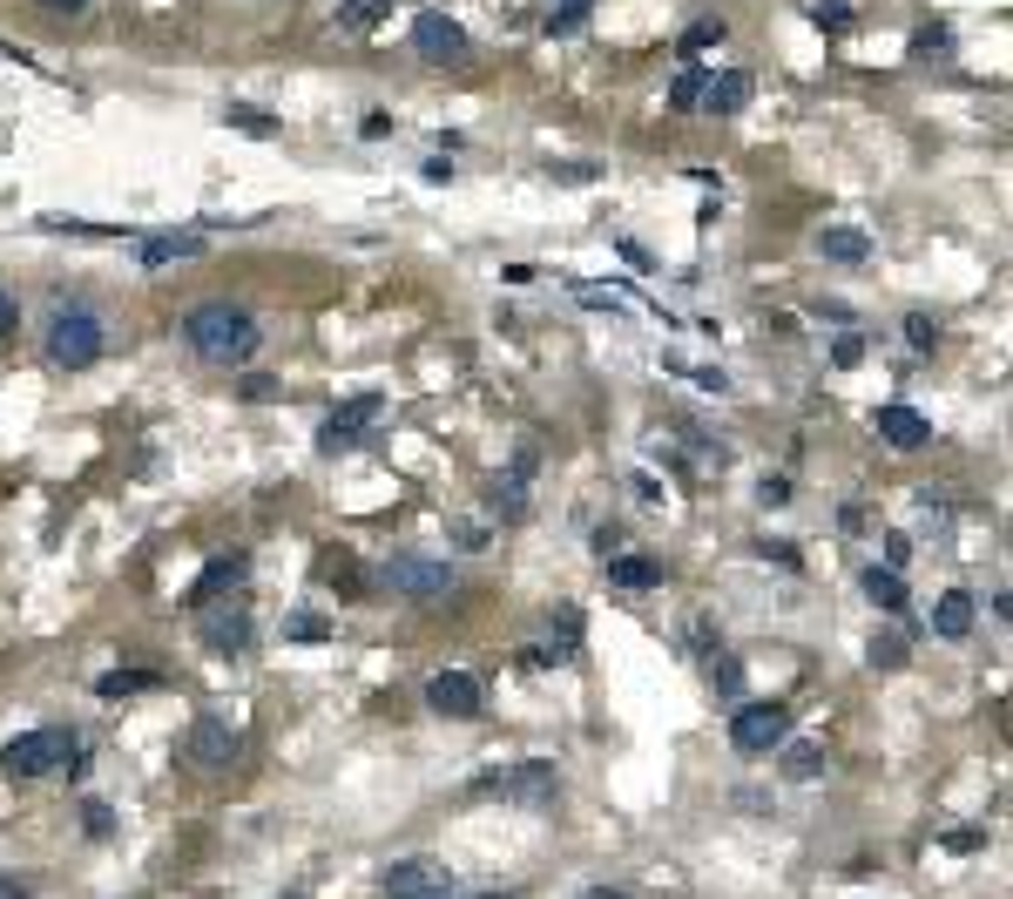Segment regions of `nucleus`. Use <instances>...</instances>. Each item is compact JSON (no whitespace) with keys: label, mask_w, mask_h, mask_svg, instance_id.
Segmentation results:
<instances>
[{"label":"nucleus","mask_w":1013,"mask_h":899,"mask_svg":"<svg viewBox=\"0 0 1013 899\" xmlns=\"http://www.w3.org/2000/svg\"><path fill=\"white\" fill-rule=\"evenodd\" d=\"M183 339H190V352L210 359V366H243L250 352L264 346L258 318H250L243 304H197V311L183 318Z\"/></svg>","instance_id":"f257e3e1"},{"label":"nucleus","mask_w":1013,"mask_h":899,"mask_svg":"<svg viewBox=\"0 0 1013 899\" xmlns=\"http://www.w3.org/2000/svg\"><path fill=\"white\" fill-rule=\"evenodd\" d=\"M136 690H156V677H149V670H109V677L96 683V697H109V703H116V697H136Z\"/></svg>","instance_id":"5701e85b"},{"label":"nucleus","mask_w":1013,"mask_h":899,"mask_svg":"<svg viewBox=\"0 0 1013 899\" xmlns=\"http://www.w3.org/2000/svg\"><path fill=\"white\" fill-rule=\"evenodd\" d=\"M905 346H912V352H933V346H940V324L925 318V311H912V318H905Z\"/></svg>","instance_id":"473e14b6"},{"label":"nucleus","mask_w":1013,"mask_h":899,"mask_svg":"<svg viewBox=\"0 0 1013 899\" xmlns=\"http://www.w3.org/2000/svg\"><path fill=\"white\" fill-rule=\"evenodd\" d=\"M392 129H399L392 116H365V122H359V136H365V142H379V136H392Z\"/></svg>","instance_id":"c03bdc74"},{"label":"nucleus","mask_w":1013,"mask_h":899,"mask_svg":"<svg viewBox=\"0 0 1013 899\" xmlns=\"http://www.w3.org/2000/svg\"><path fill=\"white\" fill-rule=\"evenodd\" d=\"M865 596L879 602V609H905V582H899V568H865Z\"/></svg>","instance_id":"412c9836"},{"label":"nucleus","mask_w":1013,"mask_h":899,"mask_svg":"<svg viewBox=\"0 0 1013 899\" xmlns=\"http://www.w3.org/2000/svg\"><path fill=\"white\" fill-rule=\"evenodd\" d=\"M818 251H824L831 264H865V258H872V237L852 230V223H831V230L818 237Z\"/></svg>","instance_id":"6ab92c4d"},{"label":"nucleus","mask_w":1013,"mask_h":899,"mask_svg":"<svg viewBox=\"0 0 1013 899\" xmlns=\"http://www.w3.org/2000/svg\"><path fill=\"white\" fill-rule=\"evenodd\" d=\"M203 642L217 649V657L250 649V609H217V616H203Z\"/></svg>","instance_id":"2eb2a0df"},{"label":"nucleus","mask_w":1013,"mask_h":899,"mask_svg":"<svg viewBox=\"0 0 1013 899\" xmlns=\"http://www.w3.org/2000/svg\"><path fill=\"white\" fill-rule=\"evenodd\" d=\"M602 568H609V582H615V589H655V582H662V568H655V561H642V555H609Z\"/></svg>","instance_id":"aec40b11"},{"label":"nucleus","mask_w":1013,"mask_h":899,"mask_svg":"<svg viewBox=\"0 0 1013 899\" xmlns=\"http://www.w3.org/2000/svg\"><path fill=\"white\" fill-rule=\"evenodd\" d=\"M190 765L197 771H223L230 765V723L223 717H197L190 723Z\"/></svg>","instance_id":"ddd939ff"},{"label":"nucleus","mask_w":1013,"mask_h":899,"mask_svg":"<svg viewBox=\"0 0 1013 899\" xmlns=\"http://www.w3.org/2000/svg\"><path fill=\"white\" fill-rule=\"evenodd\" d=\"M427 703L440 710V717H480V677H467V670H440L433 683H427Z\"/></svg>","instance_id":"9b49d317"},{"label":"nucleus","mask_w":1013,"mask_h":899,"mask_svg":"<svg viewBox=\"0 0 1013 899\" xmlns=\"http://www.w3.org/2000/svg\"><path fill=\"white\" fill-rule=\"evenodd\" d=\"M243 568H250L243 555H217V561L203 568V576H197V589H190V602H197V609H203V602H217L223 589H237V582H243Z\"/></svg>","instance_id":"a211bd4d"},{"label":"nucleus","mask_w":1013,"mask_h":899,"mask_svg":"<svg viewBox=\"0 0 1013 899\" xmlns=\"http://www.w3.org/2000/svg\"><path fill=\"white\" fill-rule=\"evenodd\" d=\"M41 230H68V237H136L129 223H81V217H41Z\"/></svg>","instance_id":"393cba45"},{"label":"nucleus","mask_w":1013,"mask_h":899,"mask_svg":"<svg viewBox=\"0 0 1013 899\" xmlns=\"http://www.w3.org/2000/svg\"><path fill=\"white\" fill-rule=\"evenodd\" d=\"M946 48H953V34H946V28H925V34L912 41V54H946Z\"/></svg>","instance_id":"4c0bfd02"},{"label":"nucleus","mask_w":1013,"mask_h":899,"mask_svg":"<svg viewBox=\"0 0 1013 899\" xmlns=\"http://www.w3.org/2000/svg\"><path fill=\"white\" fill-rule=\"evenodd\" d=\"M284 899H304V892H284Z\"/></svg>","instance_id":"5fc2aeb1"},{"label":"nucleus","mask_w":1013,"mask_h":899,"mask_svg":"<svg viewBox=\"0 0 1013 899\" xmlns=\"http://www.w3.org/2000/svg\"><path fill=\"white\" fill-rule=\"evenodd\" d=\"M41 8H48V14H81L89 0H41Z\"/></svg>","instance_id":"3c124183"},{"label":"nucleus","mask_w":1013,"mask_h":899,"mask_svg":"<svg viewBox=\"0 0 1013 899\" xmlns=\"http://www.w3.org/2000/svg\"><path fill=\"white\" fill-rule=\"evenodd\" d=\"M595 555H602V561L622 555V528H595Z\"/></svg>","instance_id":"49530a36"},{"label":"nucleus","mask_w":1013,"mask_h":899,"mask_svg":"<svg viewBox=\"0 0 1013 899\" xmlns=\"http://www.w3.org/2000/svg\"><path fill=\"white\" fill-rule=\"evenodd\" d=\"M528 480H534V453H514V467H506V473H493V487H487V508H493L500 521H521V515H528Z\"/></svg>","instance_id":"1a4fd4ad"},{"label":"nucleus","mask_w":1013,"mask_h":899,"mask_svg":"<svg viewBox=\"0 0 1013 899\" xmlns=\"http://www.w3.org/2000/svg\"><path fill=\"white\" fill-rule=\"evenodd\" d=\"M946 846H953V852H980L986 832H980V826H960V832H946Z\"/></svg>","instance_id":"ea45409f"},{"label":"nucleus","mask_w":1013,"mask_h":899,"mask_svg":"<svg viewBox=\"0 0 1013 899\" xmlns=\"http://www.w3.org/2000/svg\"><path fill=\"white\" fill-rule=\"evenodd\" d=\"M203 251V230H169V237H142V271H162V264H177V258H197Z\"/></svg>","instance_id":"dca6fc26"},{"label":"nucleus","mask_w":1013,"mask_h":899,"mask_svg":"<svg viewBox=\"0 0 1013 899\" xmlns=\"http://www.w3.org/2000/svg\"><path fill=\"white\" fill-rule=\"evenodd\" d=\"M756 501H764V508H784V501H791V480H784V473H764V480H756Z\"/></svg>","instance_id":"e433bc0d"},{"label":"nucleus","mask_w":1013,"mask_h":899,"mask_svg":"<svg viewBox=\"0 0 1013 899\" xmlns=\"http://www.w3.org/2000/svg\"><path fill=\"white\" fill-rule=\"evenodd\" d=\"M81 826H89V839H109V832H116V819H109V805H102V798L81 805Z\"/></svg>","instance_id":"c9c22d12"},{"label":"nucleus","mask_w":1013,"mask_h":899,"mask_svg":"<svg viewBox=\"0 0 1013 899\" xmlns=\"http://www.w3.org/2000/svg\"><path fill=\"white\" fill-rule=\"evenodd\" d=\"M696 96H703V68H683L669 81V109H696Z\"/></svg>","instance_id":"7c9ffc66"},{"label":"nucleus","mask_w":1013,"mask_h":899,"mask_svg":"<svg viewBox=\"0 0 1013 899\" xmlns=\"http://www.w3.org/2000/svg\"><path fill=\"white\" fill-rule=\"evenodd\" d=\"M723 34H730L723 21H696L683 41H675V54H703V48H723Z\"/></svg>","instance_id":"cd10ccee"},{"label":"nucleus","mask_w":1013,"mask_h":899,"mask_svg":"<svg viewBox=\"0 0 1013 899\" xmlns=\"http://www.w3.org/2000/svg\"><path fill=\"white\" fill-rule=\"evenodd\" d=\"M14 324H21V304H14L8 291H0V339H8V332H14Z\"/></svg>","instance_id":"de8ad7c7"},{"label":"nucleus","mask_w":1013,"mask_h":899,"mask_svg":"<svg viewBox=\"0 0 1013 899\" xmlns=\"http://www.w3.org/2000/svg\"><path fill=\"white\" fill-rule=\"evenodd\" d=\"M399 8V0H345V8H338V28H372V21H385Z\"/></svg>","instance_id":"b1692460"},{"label":"nucleus","mask_w":1013,"mask_h":899,"mask_svg":"<svg viewBox=\"0 0 1013 899\" xmlns=\"http://www.w3.org/2000/svg\"><path fill=\"white\" fill-rule=\"evenodd\" d=\"M581 899H622V892H615V886H595V892H581Z\"/></svg>","instance_id":"603ef678"},{"label":"nucleus","mask_w":1013,"mask_h":899,"mask_svg":"<svg viewBox=\"0 0 1013 899\" xmlns=\"http://www.w3.org/2000/svg\"><path fill=\"white\" fill-rule=\"evenodd\" d=\"M973 596L966 589H946L940 602H933V636H946V642H960V636H973Z\"/></svg>","instance_id":"f3484780"},{"label":"nucleus","mask_w":1013,"mask_h":899,"mask_svg":"<svg viewBox=\"0 0 1013 899\" xmlns=\"http://www.w3.org/2000/svg\"><path fill=\"white\" fill-rule=\"evenodd\" d=\"M710 683H716L723 697H743V663H736V657H723V649H716V657H710Z\"/></svg>","instance_id":"c85d7f7f"},{"label":"nucleus","mask_w":1013,"mask_h":899,"mask_svg":"<svg viewBox=\"0 0 1013 899\" xmlns=\"http://www.w3.org/2000/svg\"><path fill=\"white\" fill-rule=\"evenodd\" d=\"M284 636H291V642H324V636H331V622H324V616H311V609H298V616H284Z\"/></svg>","instance_id":"c756f323"},{"label":"nucleus","mask_w":1013,"mask_h":899,"mask_svg":"<svg viewBox=\"0 0 1013 899\" xmlns=\"http://www.w3.org/2000/svg\"><path fill=\"white\" fill-rule=\"evenodd\" d=\"M710 116H736L750 102V74L743 68H723V74H703V96H696Z\"/></svg>","instance_id":"4468645a"},{"label":"nucleus","mask_w":1013,"mask_h":899,"mask_svg":"<svg viewBox=\"0 0 1013 899\" xmlns=\"http://www.w3.org/2000/svg\"><path fill=\"white\" fill-rule=\"evenodd\" d=\"M588 14H595V0H548V34H574Z\"/></svg>","instance_id":"4be33fe9"},{"label":"nucleus","mask_w":1013,"mask_h":899,"mask_svg":"<svg viewBox=\"0 0 1013 899\" xmlns=\"http://www.w3.org/2000/svg\"><path fill=\"white\" fill-rule=\"evenodd\" d=\"M385 899H433V892H447L453 879H447V866L440 859H399V866H385Z\"/></svg>","instance_id":"6e6552de"},{"label":"nucleus","mask_w":1013,"mask_h":899,"mask_svg":"<svg viewBox=\"0 0 1013 899\" xmlns=\"http://www.w3.org/2000/svg\"><path fill=\"white\" fill-rule=\"evenodd\" d=\"M784 771H791V778H818V771H824V745H798Z\"/></svg>","instance_id":"f704fd0d"},{"label":"nucleus","mask_w":1013,"mask_h":899,"mask_svg":"<svg viewBox=\"0 0 1013 899\" xmlns=\"http://www.w3.org/2000/svg\"><path fill=\"white\" fill-rule=\"evenodd\" d=\"M419 177H427V183H453V162H447V156H433V162H427Z\"/></svg>","instance_id":"09e8293b"},{"label":"nucleus","mask_w":1013,"mask_h":899,"mask_svg":"<svg viewBox=\"0 0 1013 899\" xmlns=\"http://www.w3.org/2000/svg\"><path fill=\"white\" fill-rule=\"evenodd\" d=\"M784 738H791V710H784V703H743V710L730 717V745H736L743 758H771Z\"/></svg>","instance_id":"7ed1b4c3"},{"label":"nucleus","mask_w":1013,"mask_h":899,"mask_svg":"<svg viewBox=\"0 0 1013 899\" xmlns=\"http://www.w3.org/2000/svg\"><path fill=\"white\" fill-rule=\"evenodd\" d=\"M433 899H460V892H433ZM473 899H506V892H473Z\"/></svg>","instance_id":"864d4df0"},{"label":"nucleus","mask_w":1013,"mask_h":899,"mask_svg":"<svg viewBox=\"0 0 1013 899\" xmlns=\"http://www.w3.org/2000/svg\"><path fill=\"white\" fill-rule=\"evenodd\" d=\"M554 177H561V183H595L602 170H595V162H554Z\"/></svg>","instance_id":"58836bf2"},{"label":"nucleus","mask_w":1013,"mask_h":899,"mask_svg":"<svg viewBox=\"0 0 1013 899\" xmlns=\"http://www.w3.org/2000/svg\"><path fill=\"white\" fill-rule=\"evenodd\" d=\"M473 791H480V798H500V805H521V811H541V805H554V798H561V778H554V765L521 758V765L480 771V778H473Z\"/></svg>","instance_id":"f03ea898"},{"label":"nucleus","mask_w":1013,"mask_h":899,"mask_svg":"<svg viewBox=\"0 0 1013 899\" xmlns=\"http://www.w3.org/2000/svg\"><path fill=\"white\" fill-rule=\"evenodd\" d=\"M81 745L68 738V730H28V738H14L8 751H0V765H8L14 778H41V771H54V765H68Z\"/></svg>","instance_id":"39448f33"},{"label":"nucleus","mask_w":1013,"mask_h":899,"mask_svg":"<svg viewBox=\"0 0 1013 899\" xmlns=\"http://www.w3.org/2000/svg\"><path fill=\"white\" fill-rule=\"evenodd\" d=\"M690 379H696V386H703V392H730V379H723V372H716V366H696V372H690Z\"/></svg>","instance_id":"a18cd8bd"},{"label":"nucleus","mask_w":1013,"mask_h":899,"mask_svg":"<svg viewBox=\"0 0 1013 899\" xmlns=\"http://www.w3.org/2000/svg\"><path fill=\"white\" fill-rule=\"evenodd\" d=\"M865 657H872V670H899L905 663V636H872Z\"/></svg>","instance_id":"2f4dec72"},{"label":"nucleus","mask_w":1013,"mask_h":899,"mask_svg":"<svg viewBox=\"0 0 1013 899\" xmlns=\"http://www.w3.org/2000/svg\"><path fill=\"white\" fill-rule=\"evenodd\" d=\"M48 359L68 366V372L96 366V359H102V318H96V311H61L54 332H48Z\"/></svg>","instance_id":"20e7f679"},{"label":"nucleus","mask_w":1013,"mask_h":899,"mask_svg":"<svg viewBox=\"0 0 1013 899\" xmlns=\"http://www.w3.org/2000/svg\"><path fill=\"white\" fill-rule=\"evenodd\" d=\"M574 298H581V304H595V311H622V298H615V291H595V284H581Z\"/></svg>","instance_id":"a19ab883"},{"label":"nucleus","mask_w":1013,"mask_h":899,"mask_svg":"<svg viewBox=\"0 0 1013 899\" xmlns=\"http://www.w3.org/2000/svg\"><path fill=\"white\" fill-rule=\"evenodd\" d=\"M385 582H392L399 596H412V602H433V596L453 589V568H447V561H427V555H399V561L385 568Z\"/></svg>","instance_id":"0eeeda50"},{"label":"nucleus","mask_w":1013,"mask_h":899,"mask_svg":"<svg viewBox=\"0 0 1013 899\" xmlns=\"http://www.w3.org/2000/svg\"><path fill=\"white\" fill-rule=\"evenodd\" d=\"M912 561V541L905 535H885V568H905Z\"/></svg>","instance_id":"37998d69"},{"label":"nucleus","mask_w":1013,"mask_h":899,"mask_svg":"<svg viewBox=\"0 0 1013 899\" xmlns=\"http://www.w3.org/2000/svg\"><path fill=\"white\" fill-rule=\"evenodd\" d=\"M412 48L427 61H467V28L447 21V14H419L412 21Z\"/></svg>","instance_id":"9d476101"},{"label":"nucleus","mask_w":1013,"mask_h":899,"mask_svg":"<svg viewBox=\"0 0 1013 899\" xmlns=\"http://www.w3.org/2000/svg\"><path fill=\"white\" fill-rule=\"evenodd\" d=\"M872 427L885 433V447H899V453H912V447H925V440H933V420H925L919 413V406H879V413H872Z\"/></svg>","instance_id":"f8f14e48"},{"label":"nucleus","mask_w":1013,"mask_h":899,"mask_svg":"<svg viewBox=\"0 0 1013 899\" xmlns=\"http://www.w3.org/2000/svg\"><path fill=\"white\" fill-rule=\"evenodd\" d=\"M278 392H284V386H278V379H243V399H258V406H271V399H278Z\"/></svg>","instance_id":"79ce46f5"},{"label":"nucleus","mask_w":1013,"mask_h":899,"mask_svg":"<svg viewBox=\"0 0 1013 899\" xmlns=\"http://www.w3.org/2000/svg\"><path fill=\"white\" fill-rule=\"evenodd\" d=\"M811 21L824 34H852V8H844V0H811Z\"/></svg>","instance_id":"bb28decb"},{"label":"nucleus","mask_w":1013,"mask_h":899,"mask_svg":"<svg viewBox=\"0 0 1013 899\" xmlns=\"http://www.w3.org/2000/svg\"><path fill=\"white\" fill-rule=\"evenodd\" d=\"M379 392H359V399H345V406H338V413L318 427V453H352L359 440H365V427L379 420Z\"/></svg>","instance_id":"423d86ee"},{"label":"nucleus","mask_w":1013,"mask_h":899,"mask_svg":"<svg viewBox=\"0 0 1013 899\" xmlns=\"http://www.w3.org/2000/svg\"><path fill=\"white\" fill-rule=\"evenodd\" d=\"M859 359H865V339H859V332H838V346H831V366H838V372H852Z\"/></svg>","instance_id":"72a5a7b5"},{"label":"nucleus","mask_w":1013,"mask_h":899,"mask_svg":"<svg viewBox=\"0 0 1013 899\" xmlns=\"http://www.w3.org/2000/svg\"><path fill=\"white\" fill-rule=\"evenodd\" d=\"M0 899H34V892H28V879H0Z\"/></svg>","instance_id":"8fccbe9b"},{"label":"nucleus","mask_w":1013,"mask_h":899,"mask_svg":"<svg viewBox=\"0 0 1013 899\" xmlns=\"http://www.w3.org/2000/svg\"><path fill=\"white\" fill-rule=\"evenodd\" d=\"M223 122H230V129H243V136H278V116H264V109H250V102H237V109H223Z\"/></svg>","instance_id":"a878e982"}]
</instances>
